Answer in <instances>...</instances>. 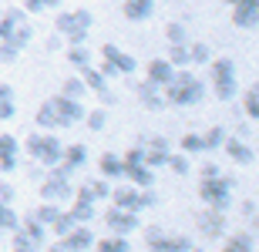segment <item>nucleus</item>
<instances>
[{
    "label": "nucleus",
    "mask_w": 259,
    "mask_h": 252,
    "mask_svg": "<svg viewBox=\"0 0 259 252\" xmlns=\"http://www.w3.org/2000/svg\"><path fill=\"white\" fill-rule=\"evenodd\" d=\"M0 158H20V141L14 135H0Z\"/></svg>",
    "instance_id": "37"
},
{
    "label": "nucleus",
    "mask_w": 259,
    "mask_h": 252,
    "mask_svg": "<svg viewBox=\"0 0 259 252\" xmlns=\"http://www.w3.org/2000/svg\"><path fill=\"white\" fill-rule=\"evenodd\" d=\"M61 242H64L67 252H91L95 249V232H91V225H74Z\"/></svg>",
    "instance_id": "10"
},
{
    "label": "nucleus",
    "mask_w": 259,
    "mask_h": 252,
    "mask_svg": "<svg viewBox=\"0 0 259 252\" xmlns=\"http://www.w3.org/2000/svg\"><path fill=\"white\" fill-rule=\"evenodd\" d=\"M0 101H14V87L10 84H0Z\"/></svg>",
    "instance_id": "57"
},
{
    "label": "nucleus",
    "mask_w": 259,
    "mask_h": 252,
    "mask_svg": "<svg viewBox=\"0 0 259 252\" xmlns=\"http://www.w3.org/2000/svg\"><path fill=\"white\" fill-rule=\"evenodd\" d=\"M168 61H172L175 68H189V64H192V61H189V44H172Z\"/></svg>",
    "instance_id": "40"
},
{
    "label": "nucleus",
    "mask_w": 259,
    "mask_h": 252,
    "mask_svg": "<svg viewBox=\"0 0 259 252\" xmlns=\"http://www.w3.org/2000/svg\"><path fill=\"white\" fill-rule=\"evenodd\" d=\"M162 232H165L162 225H148V229H145V242H155V239H158Z\"/></svg>",
    "instance_id": "54"
},
{
    "label": "nucleus",
    "mask_w": 259,
    "mask_h": 252,
    "mask_svg": "<svg viewBox=\"0 0 259 252\" xmlns=\"http://www.w3.org/2000/svg\"><path fill=\"white\" fill-rule=\"evenodd\" d=\"M212 64V78H236V64L229 58H219V61H209Z\"/></svg>",
    "instance_id": "39"
},
{
    "label": "nucleus",
    "mask_w": 259,
    "mask_h": 252,
    "mask_svg": "<svg viewBox=\"0 0 259 252\" xmlns=\"http://www.w3.org/2000/svg\"><path fill=\"white\" fill-rule=\"evenodd\" d=\"M61 94H67V97H77V101H84L88 87H84V81H81V74H77V78H67V81H64V91H61Z\"/></svg>",
    "instance_id": "35"
},
{
    "label": "nucleus",
    "mask_w": 259,
    "mask_h": 252,
    "mask_svg": "<svg viewBox=\"0 0 259 252\" xmlns=\"http://www.w3.org/2000/svg\"><path fill=\"white\" fill-rule=\"evenodd\" d=\"M121 14L135 24H145L155 14V0H121Z\"/></svg>",
    "instance_id": "17"
},
{
    "label": "nucleus",
    "mask_w": 259,
    "mask_h": 252,
    "mask_svg": "<svg viewBox=\"0 0 259 252\" xmlns=\"http://www.w3.org/2000/svg\"><path fill=\"white\" fill-rule=\"evenodd\" d=\"M165 165L172 168L175 175H189V172H192V162H189V155H185V152H179V155H172V152H168V162H165Z\"/></svg>",
    "instance_id": "33"
},
{
    "label": "nucleus",
    "mask_w": 259,
    "mask_h": 252,
    "mask_svg": "<svg viewBox=\"0 0 259 252\" xmlns=\"http://www.w3.org/2000/svg\"><path fill=\"white\" fill-rule=\"evenodd\" d=\"M0 205H4V202H0Z\"/></svg>",
    "instance_id": "62"
},
{
    "label": "nucleus",
    "mask_w": 259,
    "mask_h": 252,
    "mask_svg": "<svg viewBox=\"0 0 259 252\" xmlns=\"http://www.w3.org/2000/svg\"><path fill=\"white\" fill-rule=\"evenodd\" d=\"M98 172H101V178H108V182H121V178H125V158L115 155V152H105L101 162H98Z\"/></svg>",
    "instance_id": "15"
},
{
    "label": "nucleus",
    "mask_w": 259,
    "mask_h": 252,
    "mask_svg": "<svg viewBox=\"0 0 259 252\" xmlns=\"http://www.w3.org/2000/svg\"><path fill=\"white\" fill-rule=\"evenodd\" d=\"M20 229L27 232V239H30L34 245H44V239H48V225H40L37 219H34V215H30L27 222H20Z\"/></svg>",
    "instance_id": "27"
},
{
    "label": "nucleus",
    "mask_w": 259,
    "mask_h": 252,
    "mask_svg": "<svg viewBox=\"0 0 259 252\" xmlns=\"http://www.w3.org/2000/svg\"><path fill=\"white\" fill-rule=\"evenodd\" d=\"M162 97L175 108H192L205 97V84L199 78H192L189 71H175V78L162 87Z\"/></svg>",
    "instance_id": "1"
},
{
    "label": "nucleus",
    "mask_w": 259,
    "mask_h": 252,
    "mask_svg": "<svg viewBox=\"0 0 259 252\" xmlns=\"http://www.w3.org/2000/svg\"><path fill=\"white\" fill-rule=\"evenodd\" d=\"M48 252H67V249H64V242H61V239H58V242L51 245V249H48Z\"/></svg>",
    "instance_id": "59"
},
{
    "label": "nucleus",
    "mask_w": 259,
    "mask_h": 252,
    "mask_svg": "<svg viewBox=\"0 0 259 252\" xmlns=\"http://www.w3.org/2000/svg\"><path fill=\"white\" fill-rule=\"evenodd\" d=\"M175 64L168 58H152L148 61V71H145V74H148V81H152V84H158V87H165L168 84V81L175 78Z\"/></svg>",
    "instance_id": "13"
},
{
    "label": "nucleus",
    "mask_w": 259,
    "mask_h": 252,
    "mask_svg": "<svg viewBox=\"0 0 259 252\" xmlns=\"http://www.w3.org/2000/svg\"><path fill=\"white\" fill-rule=\"evenodd\" d=\"M91 252H132V242H128V235H108V239H101V242H98L95 239V249Z\"/></svg>",
    "instance_id": "24"
},
{
    "label": "nucleus",
    "mask_w": 259,
    "mask_h": 252,
    "mask_svg": "<svg viewBox=\"0 0 259 252\" xmlns=\"http://www.w3.org/2000/svg\"><path fill=\"white\" fill-rule=\"evenodd\" d=\"M222 152H226V155H229L236 165H242V168L256 162V152H252V148L246 145L242 138H229V135H226V141H222Z\"/></svg>",
    "instance_id": "12"
},
{
    "label": "nucleus",
    "mask_w": 259,
    "mask_h": 252,
    "mask_svg": "<svg viewBox=\"0 0 259 252\" xmlns=\"http://www.w3.org/2000/svg\"><path fill=\"white\" fill-rule=\"evenodd\" d=\"M125 178L138 188H152L155 185V168L148 165H125Z\"/></svg>",
    "instance_id": "21"
},
{
    "label": "nucleus",
    "mask_w": 259,
    "mask_h": 252,
    "mask_svg": "<svg viewBox=\"0 0 259 252\" xmlns=\"http://www.w3.org/2000/svg\"><path fill=\"white\" fill-rule=\"evenodd\" d=\"M121 158H125V165H145V145H132Z\"/></svg>",
    "instance_id": "47"
},
{
    "label": "nucleus",
    "mask_w": 259,
    "mask_h": 252,
    "mask_svg": "<svg viewBox=\"0 0 259 252\" xmlns=\"http://www.w3.org/2000/svg\"><path fill=\"white\" fill-rule=\"evenodd\" d=\"M98 97H101V105H111V101H115V94H111V91H101Z\"/></svg>",
    "instance_id": "58"
},
{
    "label": "nucleus",
    "mask_w": 259,
    "mask_h": 252,
    "mask_svg": "<svg viewBox=\"0 0 259 252\" xmlns=\"http://www.w3.org/2000/svg\"><path fill=\"white\" fill-rule=\"evenodd\" d=\"M20 158H0V172H17Z\"/></svg>",
    "instance_id": "53"
},
{
    "label": "nucleus",
    "mask_w": 259,
    "mask_h": 252,
    "mask_svg": "<svg viewBox=\"0 0 259 252\" xmlns=\"http://www.w3.org/2000/svg\"><path fill=\"white\" fill-rule=\"evenodd\" d=\"M27 155L34 158V162H40L44 168L58 165L61 158H64V141H58V135H30L27 138Z\"/></svg>",
    "instance_id": "5"
},
{
    "label": "nucleus",
    "mask_w": 259,
    "mask_h": 252,
    "mask_svg": "<svg viewBox=\"0 0 259 252\" xmlns=\"http://www.w3.org/2000/svg\"><path fill=\"white\" fill-rule=\"evenodd\" d=\"M14 252H37V249H14Z\"/></svg>",
    "instance_id": "60"
},
{
    "label": "nucleus",
    "mask_w": 259,
    "mask_h": 252,
    "mask_svg": "<svg viewBox=\"0 0 259 252\" xmlns=\"http://www.w3.org/2000/svg\"><path fill=\"white\" fill-rule=\"evenodd\" d=\"M71 229H74V219H71V215H67V212H61V215H58V222L51 225V232L58 235V239H64V235L71 232Z\"/></svg>",
    "instance_id": "46"
},
{
    "label": "nucleus",
    "mask_w": 259,
    "mask_h": 252,
    "mask_svg": "<svg viewBox=\"0 0 259 252\" xmlns=\"http://www.w3.org/2000/svg\"><path fill=\"white\" fill-rule=\"evenodd\" d=\"M189 61H192V64H209L212 61V47L209 44H205V40H189Z\"/></svg>",
    "instance_id": "29"
},
{
    "label": "nucleus",
    "mask_w": 259,
    "mask_h": 252,
    "mask_svg": "<svg viewBox=\"0 0 259 252\" xmlns=\"http://www.w3.org/2000/svg\"><path fill=\"white\" fill-rule=\"evenodd\" d=\"M17 58H20V47L14 44V40L4 37V40H0V61H4V64H14Z\"/></svg>",
    "instance_id": "45"
},
{
    "label": "nucleus",
    "mask_w": 259,
    "mask_h": 252,
    "mask_svg": "<svg viewBox=\"0 0 259 252\" xmlns=\"http://www.w3.org/2000/svg\"><path fill=\"white\" fill-rule=\"evenodd\" d=\"M95 17H91V10H61L58 20H54V30H58L61 37H67L71 44H84L88 40V30H91Z\"/></svg>",
    "instance_id": "2"
},
{
    "label": "nucleus",
    "mask_w": 259,
    "mask_h": 252,
    "mask_svg": "<svg viewBox=\"0 0 259 252\" xmlns=\"http://www.w3.org/2000/svg\"><path fill=\"white\" fill-rule=\"evenodd\" d=\"M101 58L111 61V64L118 68V74H135V71H138V58L125 54V51L115 47V44H105V47H101Z\"/></svg>",
    "instance_id": "11"
},
{
    "label": "nucleus",
    "mask_w": 259,
    "mask_h": 252,
    "mask_svg": "<svg viewBox=\"0 0 259 252\" xmlns=\"http://www.w3.org/2000/svg\"><path fill=\"white\" fill-rule=\"evenodd\" d=\"M84 185H88V192H91L95 202H101V198L111 195V182H108V178H95V182H84Z\"/></svg>",
    "instance_id": "36"
},
{
    "label": "nucleus",
    "mask_w": 259,
    "mask_h": 252,
    "mask_svg": "<svg viewBox=\"0 0 259 252\" xmlns=\"http://www.w3.org/2000/svg\"><path fill=\"white\" fill-rule=\"evenodd\" d=\"M179 148H182L185 155H199V152H205V145H202V135H185L182 141H179Z\"/></svg>",
    "instance_id": "44"
},
{
    "label": "nucleus",
    "mask_w": 259,
    "mask_h": 252,
    "mask_svg": "<svg viewBox=\"0 0 259 252\" xmlns=\"http://www.w3.org/2000/svg\"><path fill=\"white\" fill-rule=\"evenodd\" d=\"M256 17H259V0H239V4L232 7V20H236V27H242V30L256 27Z\"/></svg>",
    "instance_id": "14"
},
{
    "label": "nucleus",
    "mask_w": 259,
    "mask_h": 252,
    "mask_svg": "<svg viewBox=\"0 0 259 252\" xmlns=\"http://www.w3.org/2000/svg\"><path fill=\"white\" fill-rule=\"evenodd\" d=\"M226 4H229V7H236V4H239V0H226Z\"/></svg>",
    "instance_id": "61"
},
{
    "label": "nucleus",
    "mask_w": 259,
    "mask_h": 252,
    "mask_svg": "<svg viewBox=\"0 0 259 252\" xmlns=\"http://www.w3.org/2000/svg\"><path fill=\"white\" fill-rule=\"evenodd\" d=\"M108 198H111V205L128 209V212H142V209L158 205V195H155L152 188H138V185H118V188H111Z\"/></svg>",
    "instance_id": "3"
},
{
    "label": "nucleus",
    "mask_w": 259,
    "mask_h": 252,
    "mask_svg": "<svg viewBox=\"0 0 259 252\" xmlns=\"http://www.w3.org/2000/svg\"><path fill=\"white\" fill-rule=\"evenodd\" d=\"M105 225H108V232H115V235H132L142 222H138V212H128V209L111 205L108 215H105Z\"/></svg>",
    "instance_id": "7"
},
{
    "label": "nucleus",
    "mask_w": 259,
    "mask_h": 252,
    "mask_svg": "<svg viewBox=\"0 0 259 252\" xmlns=\"http://www.w3.org/2000/svg\"><path fill=\"white\" fill-rule=\"evenodd\" d=\"M14 195H17V192H14V185L0 182V202H4V205H10V202H14Z\"/></svg>",
    "instance_id": "51"
},
{
    "label": "nucleus",
    "mask_w": 259,
    "mask_h": 252,
    "mask_svg": "<svg viewBox=\"0 0 259 252\" xmlns=\"http://www.w3.org/2000/svg\"><path fill=\"white\" fill-rule=\"evenodd\" d=\"M222 252H256V239L249 232H232L222 245Z\"/></svg>",
    "instance_id": "23"
},
{
    "label": "nucleus",
    "mask_w": 259,
    "mask_h": 252,
    "mask_svg": "<svg viewBox=\"0 0 259 252\" xmlns=\"http://www.w3.org/2000/svg\"><path fill=\"white\" fill-rule=\"evenodd\" d=\"M10 118H17V105L14 101H0V121H10Z\"/></svg>",
    "instance_id": "50"
},
{
    "label": "nucleus",
    "mask_w": 259,
    "mask_h": 252,
    "mask_svg": "<svg viewBox=\"0 0 259 252\" xmlns=\"http://www.w3.org/2000/svg\"><path fill=\"white\" fill-rule=\"evenodd\" d=\"M212 91H215V97H219V101H232V97L239 94V81L236 78H212Z\"/></svg>",
    "instance_id": "25"
},
{
    "label": "nucleus",
    "mask_w": 259,
    "mask_h": 252,
    "mask_svg": "<svg viewBox=\"0 0 259 252\" xmlns=\"http://www.w3.org/2000/svg\"><path fill=\"white\" fill-rule=\"evenodd\" d=\"M222 141H226V128H212L209 135H202V145H205V152H215V148H222Z\"/></svg>",
    "instance_id": "41"
},
{
    "label": "nucleus",
    "mask_w": 259,
    "mask_h": 252,
    "mask_svg": "<svg viewBox=\"0 0 259 252\" xmlns=\"http://www.w3.org/2000/svg\"><path fill=\"white\" fill-rule=\"evenodd\" d=\"M242 215H246V222H256V198H246V205H242Z\"/></svg>",
    "instance_id": "52"
},
{
    "label": "nucleus",
    "mask_w": 259,
    "mask_h": 252,
    "mask_svg": "<svg viewBox=\"0 0 259 252\" xmlns=\"http://www.w3.org/2000/svg\"><path fill=\"white\" fill-rule=\"evenodd\" d=\"M98 71H101L105 78H118V68L111 64V61H101V68H98Z\"/></svg>",
    "instance_id": "55"
},
{
    "label": "nucleus",
    "mask_w": 259,
    "mask_h": 252,
    "mask_svg": "<svg viewBox=\"0 0 259 252\" xmlns=\"http://www.w3.org/2000/svg\"><path fill=\"white\" fill-rule=\"evenodd\" d=\"M67 64H71V68H77V71L91 64V54H88L84 44H71V51H67Z\"/></svg>",
    "instance_id": "31"
},
{
    "label": "nucleus",
    "mask_w": 259,
    "mask_h": 252,
    "mask_svg": "<svg viewBox=\"0 0 259 252\" xmlns=\"http://www.w3.org/2000/svg\"><path fill=\"white\" fill-rule=\"evenodd\" d=\"M81 81H84V87H88V91H95V94L108 91V78H105V74H101V71L95 68V64L81 68Z\"/></svg>",
    "instance_id": "22"
},
{
    "label": "nucleus",
    "mask_w": 259,
    "mask_h": 252,
    "mask_svg": "<svg viewBox=\"0 0 259 252\" xmlns=\"http://www.w3.org/2000/svg\"><path fill=\"white\" fill-rule=\"evenodd\" d=\"M95 205H98V202H88V198H74V205L67 209V215L74 219V225H88V222H95V215H98Z\"/></svg>",
    "instance_id": "20"
},
{
    "label": "nucleus",
    "mask_w": 259,
    "mask_h": 252,
    "mask_svg": "<svg viewBox=\"0 0 259 252\" xmlns=\"http://www.w3.org/2000/svg\"><path fill=\"white\" fill-rule=\"evenodd\" d=\"M246 118H249V121L259 118V91H256V84L246 87Z\"/></svg>",
    "instance_id": "42"
},
{
    "label": "nucleus",
    "mask_w": 259,
    "mask_h": 252,
    "mask_svg": "<svg viewBox=\"0 0 259 252\" xmlns=\"http://www.w3.org/2000/svg\"><path fill=\"white\" fill-rule=\"evenodd\" d=\"M17 225H20L17 212H14L10 205H0V232H14Z\"/></svg>",
    "instance_id": "38"
},
{
    "label": "nucleus",
    "mask_w": 259,
    "mask_h": 252,
    "mask_svg": "<svg viewBox=\"0 0 259 252\" xmlns=\"http://www.w3.org/2000/svg\"><path fill=\"white\" fill-rule=\"evenodd\" d=\"M34 121H37L44 131H51V128H58V115H54V105L51 101H44V105L37 108V115H34Z\"/></svg>",
    "instance_id": "28"
},
{
    "label": "nucleus",
    "mask_w": 259,
    "mask_h": 252,
    "mask_svg": "<svg viewBox=\"0 0 259 252\" xmlns=\"http://www.w3.org/2000/svg\"><path fill=\"white\" fill-rule=\"evenodd\" d=\"M74 195V185L71 178H61V175H48L44 182H40V198L44 202H64Z\"/></svg>",
    "instance_id": "8"
},
{
    "label": "nucleus",
    "mask_w": 259,
    "mask_h": 252,
    "mask_svg": "<svg viewBox=\"0 0 259 252\" xmlns=\"http://www.w3.org/2000/svg\"><path fill=\"white\" fill-rule=\"evenodd\" d=\"M215 175H222L215 162H209V165H202V178H215Z\"/></svg>",
    "instance_id": "56"
},
{
    "label": "nucleus",
    "mask_w": 259,
    "mask_h": 252,
    "mask_svg": "<svg viewBox=\"0 0 259 252\" xmlns=\"http://www.w3.org/2000/svg\"><path fill=\"white\" fill-rule=\"evenodd\" d=\"M64 162H67L71 168H84L88 148H84V145H64Z\"/></svg>",
    "instance_id": "30"
},
{
    "label": "nucleus",
    "mask_w": 259,
    "mask_h": 252,
    "mask_svg": "<svg viewBox=\"0 0 259 252\" xmlns=\"http://www.w3.org/2000/svg\"><path fill=\"white\" fill-rule=\"evenodd\" d=\"M135 94H138V101H142V105L148 108V111H162V108H165L162 87H158V84H152V81H148V78H145L142 84L135 87Z\"/></svg>",
    "instance_id": "16"
},
{
    "label": "nucleus",
    "mask_w": 259,
    "mask_h": 252,
    "mask_svg": "<svg viewBox=\"0 0 259 252\" xmlns=\"http://www.w3.org/2000/svg\"><path fill=\"white\" fill-rule=\"evenodd\" d=\"M51 105H54V115H58V128H71L84 121V101H77V97L58 94L51 97Z\"/></svg>",
    "instance_id": "6"
},
{
    "label": "nucleus",
    "mask_w": 259,
    "mask_h": 252,
    "mask_svg": "<svg viewBox=\"0 0 259 252\" xmlns=\"http://www.w3.org/2000/svg\"><path fill=\"white\" fill-rule=\"evenodd\" d=\"M226 212H219V209H205V212L199 215V232L205 235V239H219V235H226Z\"/></svg>",
    "instance_id": "9"
},
{
    "label": "nucleus",
    "mask_w": 259,
    "mask_h": 252,
    "mask_svg": "<svg viewBox=\"0 0 259 252\" xmlns=\"http://www.w3.org/2000/svg\"><path fill=\"white\" fill-rule=\"evenodd\" d=\"M84 125L91 128V131H105V125H108V111H105V108H98V111H84Z\"/></svg>",
    "instance_id": "34"
},
{
    "label": "nucleus",
    "mask_w": 259,
    "mask_h": 252,
    "mask_svg": "<svg viewBox=\"0 0 259 252\" xmlns=\"http://www.w3.org/2000/svg\"><path fill=\"white\" fill-rule=\"evenodd\" d=\"M148 252H192V242L185 235H158L155 242H148Z\"/></svg>",
    "instance_id": "18"
},
{
    "label": "nucleus",
    "mask_w": 259,
    "mask_h": 252,
    "mask_svg": "<svg viewBox=\"0 0 259 252\" xmlns=\"http://www.w3.org/2000/svg\"><path fill=\"white\" fill-rule=\"evenodd\" d=\"M165 40H168V44H189V27H185L182 20H172V24L165 27Z\"/></svg>",
    "instance_id": "32"
},
{
    "label": "nucleus",
    "mask_w": 259,
    "mask_h": 252,
    "mask_svg": "<svg viewBox=\"0 0 259 252\" xmlns=\"http://www.w3.org/2000/svg\"><path fill=\"white\" fill-rule=\"evenodd\" d=\"M10 235H14V249H37V245H34V242L27 239V232H24L20 225H17V229H14Z\"/></svg>",
    "instance_id": "49"
},
{
    "label": "nucleus",
    "mask_w": 259,
    "mask_h": 252,
    "mask_svg": "<svg viewBox=\"0 0 259 252\" xmlns=\"http://www.w3.org/2000/svg\"><path fill=\"white\" fill-rule=\"evenodd\" d=\"M48 7H61V0H24V10H30V14H40Z\"/></svg>",
    "instance_id": "48"
},
{
    "label": "nucleus",
    "mask_w": 259,
    "mask_h": 252,
    "mask_svg": "<svg viewBox=\"0 0 259 252\" xmlns=\"http://www.w3.org/2000/svg\"><path fill=\"white\" fill-rule=\"evenodd\" d=\"M61 212H64V209H61V202H44L37 212H34V219H37L40 225H48V229H51V225L58 222V215H61Z\"/></svg>",
    "instance_id": "26"
},
{
    "label": "nucleus",
    "mask_w": 259,
    "mask_h": 252,
    "mask_svg": "<svg viewBox=\"0 0 259 252\" xmlns=\"http://www.w3.org/2000/svg\"><path fill=\"white\" fill-rule=\"evenodd\" d=\"M30 37H34V30H30V24H27V20H24L20 27H14V34H10L7 40H14V44H17V47L24 51V47H27V44H30Z\"/></svg>",
    "instance_id": "43"
},
{
    "label": "nucleus",
    "mask_w": 259,
    "mask_h": 252,
    "mask_svg": "<svg viewBox=\"0 0 259 252\" xmlns=\"http://www.w3.org/2000/svg\"><path fill=\"white\" fill-rule=\"evenodd\" d=\"M27 20V10L24 7H10V10H0V40L10 37L14 34V27H20Z\"/></svg>",
    "instance_id": "19"
},
{
    "label": "nucleus",
    "mask_w": 259,
    "mask_h": 252,
    "mask_svg": "<svg viewBox=\"0 0 259 252\" xmlns=\"http://www.w3.org/2000/svg\"><path fill=\"white\" fill-rule=\"evenodd\" d=\"M232 188H236V182H232L229 175H215V178H202L199 195H202V202L209 205V209L226 212V209L232 205Z\"/></svg>",
    "instance_id": "4"
}]
</instances>
